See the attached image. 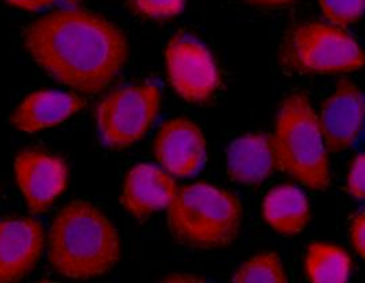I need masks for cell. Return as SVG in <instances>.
I'll return each instance as SVG.
<instances>
[{
  "label": "cell",
  "mask_w": 365,
  "mask_h": 283,
  "mask_svg": "<svg viewBox=\"0 0 365 283\" xmlns=\"http://www.w3.org/2000/svg\"><path fill=\"white\" fill-rule=\"evenodd\" d=\"M119 257V233L94 205L78 200L56 215L49 233V262L56 272L89 279L107 274Z\"/></svg>",
  "instance_id": "7a4b0ae2"
},
{
  "label": "cell",
  "mask_w": 365,
  "mask_h": 283,
  "mask_svg": "<svg viewBox=\"0 0 365 283\" xmlns=\"http://www.w3.org/2000/svg\"><path fill=\"white\" fill-rule=\"evenodd\" d=\"M229 177L245 185L258 187L278 169L273 135L247 134L230 143Z\"/></svg>",
  "instance_id": "4fadbf2b"
},
{
  "label": "cell",
  "mask_w": 365,
  "mask_h": 283,
  "mask_svg": "<svg viewBox=\"0 0 365 283\" xmlns=\"http://www.w3.org/2000/svg\"><path fill=\"white\" fill-rule=\"evenodd\" d=\"M351 259L349 254L331 244L312 242L305 257L308 281L314 283L345 282L349 279Z\"/></svg>",
  "instance_id": "2e32d148"
},
{
  "label": "cell",
  "mask_w": 365,
  "mask_h": 283,
  "mask_svg": "<svg viewBox=\"0 0 365 283\" xmlns=\"http://www.w3.org/2000/svg\"><path fill=\"white\" fill-rule=\"evenodd\" d=\"M76 94L56 90H40L29 94L13 115V124L22 133L33 134L55 127L83 108Z\"/></svg>",
  "instance_id": "5bb4252c"
},
{
  "label": "cell",
  "mask_w": 365,
  "mask_h": 283,
  "mask_svg": "<svg viewBox=\"0 0 365 283\" xmlns=\"http://www.w3.org/2000/svg\"><path fill=\"white\" fill-rule=\"evenodd\" d=\"M266 222L281 235H297L309 221V206L305 195L296 187L279 185L263 202Z\"/></svg>",
  "instance_id": "9a60e30c"
},
{
  "label": "cell",
  "mask_w": 365,
  "mask_h": 283,
  "mask_svg": "<svg viewBox=\"0 0 365 283\" xmlns=\"http://www.w3.org/2000/svg\"><path fill=\"white\" fill-rule=\"evenodd\" d=\"M233 282H288V277L279 257L273 252H264L250 259L233 277Z\"/></svg>",
  "instance_id": "e0dca14e"
},
{
  "label": "cell",
  "mask_w": 365,
  "mask_h": 283,
  "mask_svg": "<svg viewBox=\"0 0 365 283\" xmlns=\"http://www.w3.org/2000/svg\"><path fill=\"white\" fill-rule=\"evenodd\" d=\"M9 4L26 11H41L55 4L58 0H6Z\"/></svg>",
  "instance_id": "7402d4cb"
},
{
  "label": "cell",
  "mask_w": 365,
  "mask_h": 283,
  "mask_svg": "<svg viewBox=\"0 0 365 283\" xmlns=\"http://www.w3.org/2000/svg\"><path fill=\"white\" fill-rule=\"evenodd\" d=\"M187 0H131V6L142 16L167 19L180 14Z\"/></svg>",
  "instance_id": "d6986e66"
},
{
  "label": "cell",
  "mask_w": 365,
  "mask_h": 283,
  "mask_svg": "<svg viewBox=\"0 0 365 283\" xmlns=\"http://www.w3.org/2000/svg\"><path fill=\"white\" fill-rule=\"evenodd\" d=\"M168 210V225L176 241L194 248H221L237 237L242 206L235 195L207 182L180 188Z\"/></svg>",
  "instance_id": "3957f363"
},
{
  "label": "cell",
  "mask_w": 365,
  "mask_h": 283,
  "mask_svg": "<svg viewBox=\"0 0 365 283\" xmlns=\"http://www.w3.org/2000/svg\"><path fill=\"white\" fill-rule=\"evenodd\" d=\"M364 169V154H359L351 163L349 175H348V182H346L348 192L359 200H363L365 196Z\"/></svg>",
  "instance_id": "ffe728a7"
},
{
  "label": "cell",
  "mask_w": 365,
  "mask_h": 283,
  "mask_svg": "<svg viewBox=\"0 0 365 283\" xmlns=\"http://www.w3.org/2000/svg\"><path fill=\"white\" fill-rule=\"evenodd\" d=\"M154 154L169 175L191 177L205 163L206 139L191 120H168L155 138Z\"/></svg>",
  "instance_id": "9c48e42d"
},
{
  "label": "cell",
  "mask_w": 365,
  "mask_h": 283,
  "mask_svg": "<svg viewBox=\"0 0 365 283\" xmlns=\"http://www.w3.org/2000/svg\"><path fill=\"white\" fill-rule=\"evenodd\" d=\"M169 81L188 103L210 101L221 85V75L210 51L195 37L179 34L165 51Z\"/></svg>",
  "instance_id": "52a82bcc"
},
{
  "label": "cell",
  "mask_w": 365,
  "mask_h": 283,
  "mask_svg": "<svg viewBox=\"0 0 365 283\" xmlns=\"http://www.w3.org/2000/svg\"><path fill=\"white\" fill-rule=\"evenodd\" d=\"M176 192V182L167 170L140 164L125 177L122 202L125 209L143 221L153 212L168 207Z\"/></svg>",
  "instance_id": "7c38bea8"
},
{
  "label": "cell",
  "mask_w": 365,
  "mask_h": 283,
  "mask_svg": "<svg viewBox=\"0 0 365 283\" xmlns=\"http://www.w3.org/2000/svg\"><path fill=\"white\" fill-rule=\"evenodd\" d=\"M18 185L31 214H41L66 190L68 168L61 157L43 150H25L16 160Z\"/></svg>",
  "instance_id": "ba28073f"
},
{
  "label": "cell",
  "mask_w": 365,
  "mask_h": 283,
  "mask_svg": "<svg viewBox=\"0 0 365 283\" xmlns=\"http://www.w3.org/2000/svg\"><path fill=\"white\" fill-rule=\"evenodd\" d=\"M365 215L364 212H357L350 226V240L356 252L364 257L365 254Z\"/></svg>",
  "instance_id": "44dd1931"
},
{
  "label": "cell",
  "mask_w": 365,
  "mask_h": 283,
  "mask_svg": "<svg viewBox=\"0 0 365 283\" xmlns=\"http://www.w3.org/2000/svg\"><path fill=\"white\" fill-rule=\"evenodd\" d=\"M24 41L48 74L88 94L106 89L128 58L122 30L85 10H59L41 16L25 30Z\"/></svg>",
  "instance_id": "6da1fadb"
},
{
  "label": "cell",
  "mask_w": 365,
  "mask_h": 283,
  "mask_svg": "<svg viewBox=\"0 0 365 283\" xmlns=\"http://www.w3.org/2000/svg\"><path fill=\"white\" fill-rule=\"evenodd\" d=\"M279 56L285 68L308 74L350 73L364 66V52L351 34L322 22L294 26Z\"/></svg>",
  "instance_id": "5b68a950"
},
{
  "label": "cell",
  "mask_w": 365,
  "mask_h": 283,
  "mask_svg": "<svg viewBox=\"0 0 365 283\" xmlns=\"http://www.w3.org/2000/svg\"><path fill=\"white\" fill-rule=\"evenodd\" d=\"M44 248V227L33 218L0 220V282L28 275Z\"/></svg>",
  "instance_id": "30bf717a"
},
{
  "label": "cell",
  "mask_w": 365,
  "mask_h": 283,
  "mask_svg": "<svg viewBox=\"0 0 365 283\" xmlns=\"http://www.w3.org/2000/svg\"><path fill=\"white\" fill-rule=\"evenodd\" d=\"M364 94L354 83L344 79L323 105L320 134L331 151L350 148L363 130Z\"/></svg>",
  "instance_id": "8fae6325"
},
{
  "label": "cell",
  "mask_w": 365,
  "mask_h": 283,
  "mask_svg": "<svg viewBox=\"0 0 365 283\" xmlns=\"http://www.w3.org/2000/svg\"><path fill=\"white\" fill-rule=\"evenodd\" d=\"M324 16L335 26L357 22L364 13V0H320Z\"/></svg>",
  "instance_id": "ac0fdd59"
},
{
  "label": "cell",
  "mask_w": 365,
  "mask_h": 283,
  "mask_svg": "<svg viewBox=\"0 0 365 283\" xmlns=\"http://www.w3.org/2000/svg\"><path fill=\"white\" fill-rule=\"evenodd\" d=\"M158 86L143 82L112 91L97 108V130L110 149H124L142 139L158 113Z\"/></svg>",
  "instance_id": "8992f818"
},
{
  "label": "cell",
  "mask_w": 365,
  "mask_h": 283,
  "mask_svg": "<svg viewBox=\"0 0 365 283\" xmlns=\"http://www.w3.org/2000/svg\"><path fill=\"white\" fill-rule=\"evenodd\" d=\"M252 4H257V6H269V7H273V6H284V4H288L292 3L293 0H247Z\"/></svg>",
  "instance_id": "603a6c76"
},
{
  "label": "cell",
  "mask_w": 365,
  "mask_h": 283,
  "mask_svg": "<svg viewBox=\"0 0 365 283\" xmlns=\"http://www.w3.org/2000/svg\"><path fill=\"white\" fill-rule=\"evenodd\" d=\"M273 140L279 169L315 191L330 185L327 153L318 118L307 96L292 94L284 100Z\"/></svg>",
  "instance_id": "277c9868"
},
{
  "label": "cell",
  "mask_w": 365,
  "mask_h": 283,
  "mask_svg": "<svg viewBox=\"0 0 365 283\" xmlns=\"http://www.w3.org/2000/svg\"><path fill=\"white\" fill-rule=\"evenodd\" d=\"M165 281L168 282H190V281H200L199 278L195 277H187V275H175V277H169Z\"/></svg>",
  "instance_id": "cb8c5ba5"
}]
</instances>
